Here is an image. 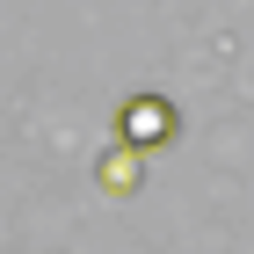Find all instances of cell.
I'll list each match as a JSON object with an SVG mask.
<instances>
[{
  "label": "cell",
  "instance_id": "obj_2",
  "mask_svg": "<svg viewBox=\"0 0 254 254\" xmlns=\"http://www.w3.org/2000/svg\"><path fill=\"white\" fill-rule=\"evenodd\" d=\"M131 175H138V153H131V145H124V153L109 160V167H102V182H109V189H124V182H131Z\"/></svg>",
  "mask_w": 254,
  "mask_h": 254
},
{
  "label": "cell",
  "instance_id": "obj_1",
  "mask_svg": "<svg viewBox=\"0 0 254 254\" xmlns=\"http://www.w3.org/2000/svg\"><path fill=\"white\" fill-rule=\"evenodd\" d=\"M117 138L131 145V153H153V145H167L175 138V102L167 95H138L117 109Z\"/></svg>",
  "mask_w": 254,
  "mask_h": 254
}]
</instances>
